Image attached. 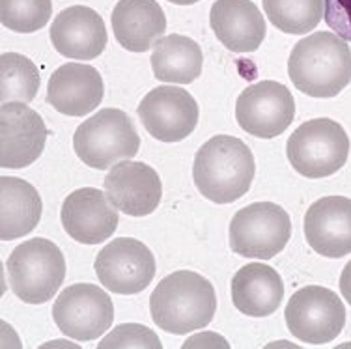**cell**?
Segmentation results:
<instances>
[{
    "label": "cell",
    "instance_id": "1",
    "mask_svg": "<svg viewBox=\"0 0 351 349\" xmlns=\"http://www.w3.org/2000/svg\"><path fill=\"white\" fill-rule=\"evenodd\" d=\"M254 155L243 141L217 134L195 155L193 180L200 195L215 204H232L249 193L254 180Z\"/></svg>",
    "mask_w": 351,
    "mask_h": 349
},
{
    "label": "cell",
    "instance_id": "2",
    "mask_svg": "<svg viewBox=\"0 0 351 349\" xmlns=\"http://www.w3.org/2000/svg\"><path fill=\"white\" fill-rule=\"evenodd\" d=\"M149 312L157 327L172 335L204 329L217 312L213 284L193 271H176L157 284L149 297Z\"/></svg>",
    "mask_w": 351,
    "mask_h": 349
},
{
    "label": "cell",
    "instance_id": "3",
    "mask_svg": "<svg viewBox=\"0 0 351 349\" xmlns=\"http://www.w3.org/2000/svg\"><path fill=\"white\" fill-rule=\"evenodd\" d=\"M288 75L299 92L335 97L351 82V49L338 34L316 32L291 51Z\"/></svg>",
    "mask_w": 351,
    "mask_h": 349
},
{
    "label": "cell",
    "instance_id": "4",
    "mask_svg": "<svg viewBox=\"0 0 351 349\" xmlns=\"http://www.w3.org/2000/svg\"><path fill=\"white\" fill-rule=\"evenodd\" d=\"M10 288L23 302L43 304L60 289L66 276L62 250L49 239L36 237L21 243L8 258Z\"/></svg>",
    "mask_w": 351,
    "mask_h": 349
},
{
    "label": "cell",
    "instance_id": "5",
    "mask_svg": "<svg viewBox=\"0 0 351 349\" xmlns=\"http://www.w3.org/2000/svg\"><path fill=\"white\" fill-rule=\"evenodd\" d=\"M141 139L133 121L120 108H103L84 120L73 134V149L86 167L107 170L125 159H133Z\"/></svg>",
    "mask_w": 351,
    "mask_h": 349
},
{
    "label": "cell",
    "instance_id": "6",
    "mask_svg": "<svg viewBox=\"0 0 351 349\" xmlns=\"http://www.w3.org/2000/svg\"><path fill=\"white\" fill-rule=\"evenodd\" d=\"M288 161L308 180L337 174L350 155V139L344 128L329 118H316L299 125L286 144Z\"/></svg>",
    "mask_w": 351,
    "mask_h": 349
},
{
    "label": "cell",
    "instance_id": "7",
    "mask_svg": "<svg viewBox=\"0 0 351 349\" xmlns=\"http://www.w3.org/2000/svg\"><path fill=\"white\" fill-rule=\"evenodd\" d=\"M228 235L236 254L271 260L290 241V215L273 202H256L237 211L230 222Z\"/></svg>",
    "mask_w": 351,
    "mask_h": 349
},
{
    "label": "cell",
    "instance_id": "8",
    "mask_svg": "<svg viewBox=\"0 0 351 349\" xmlns=\"http://www.w3.org/2000/svg\"><path fill=\"white\" fill-rule=\"evenodd\" d=\"M286 325L298 340L311 346L332 342L346 325L344 302L322 286L298 289L284 310Z\"/></svg>",
    "mask_w": 351,
    "mask_h": 349
},
{
    "label": "cell",
    "instance_id": "9",
    "mask_svg": "<svg viewBox=\"0 0 351 349\" xmlns=\"http://www.w3.org/2000/svg\"><path fill=\"white\" fill-rule=\"evenodd\" d=\"M53 320L66 336L90 342L105 335L114 322L112 299L94 284H73L54 301Z\"/></svg>",
    "mask_w": 351,
    "mask_h": 349
},
{
    "label": "cell",
    "instance_id": "10",
    "mask_svg": "<svg viewBox=\"0 0 351 349\" xmlns=\"http://www.w3.org/2000/svg\"><path fill=\"white\" fill-rule=\"evenodd\" d=\"M99 282L112 293L135 296L146 289L156 276V258L138 239H112L94 263Z\"/></svg>",
    "mask_w": 351,
    "mask_h": 349
},
{
    "label": "cell",
    "instance_id": "11",
    "mask_svg": "<svg viewBox=\"0 0 351 349\" xmlns=\"http://www.w3.org/2000/svg\"><path fill=\"white\" fill-rule=\"evenodd\" d=\"M295 118V101L288 88L275 81H262L243 90L236 103L239 128L258 139H275Z\"/></svg>",
    "mask_w": 351,
    "mask_h": 349
},
{
    "label": "cell",
    "instance_id": "12",
    "mask_svg": "<svg viewBox=\"0 0 351 349\" xmlns=\"http://www.w3.org/2000/svg\"><path fill=\"white\" fill-rule=\"evenodd\" d=\"M142 125L161 142L185 141L198 123L195 97L176 86H157L136 108Z\"/></svg>",
    "mask_w": 351,
    "mask_h": 349
},
{
    "label": "cell",
    "instance_id": "13",
    "mask_svg": "<svg viewBox=\"0 0 351 349\" xmlns=\"http://www.w3.org/2000/svg\"><path fill=\"white\" fill-rule=\"evenodd\" d=\"M47 142L41 116L25 103H2L0 107V167H30L40 159Z\"/></svg>",
    "mask_w": 351,
    "mask_h": 349
},
{
    "label": "cell",
    "instance_id": "14",
    "mask_svg": "<svg viewBox=\"0 0 351 349\" xmlns=\"http://www.w3.org/2000/svg\"><path fill=\"white\" fill-rule=\"evenodd\" d=\"M60 221L71 239L97 245L110 239L118 228V209L99 189L82 187L64 200Z\"/></svg>",
    "mask_w": 351,
    "mask_h": 349
},
{
    "label": "cell",
    "instance_id": "15",
    "mask_svg": "<svg viewBox=\"0 0 351 349\" xmlns=\"http://www.w3.org/2000/svg\"><path fill=\"white\" fill-rule=\"evenodd\" d=\"M105 195L116 209L129 217L152 215L161 204V178L144 163L120 161L103 182Z\"/></svg>",
    "mask_w": 351,
    "mask_h": 349
},
{
    "label": "cell",
    "instance_id": "16",
    "mask_svg": "<svg viewBox=\"0 0 351 349\" xmlns=\"http://www.w3.org/2000/svg\"><path fill=\"white\" fill-rule=\"evenodd\" d=\"M304 237L312 250L325 258L351 254V200L325 196L312 204L304 215Z\"/></svg>",
    "mask_w": 351,
    "mask_h": 349
},
{
    "label": "cell",
    "instance_id": "17",
    "mask_svg": "<svg viewBox=\"0 0 351 349\" xmlns=\"http://www.w3.org/2000/svg\"><path fill=\"white\" fill-rule=\"evenodd\" d=\"M101 15L88 6H71L56 15L51 27L53 47L71 60H94L107 47Z\"/></svg>",
    "mask_w": 351,
    "mask_h": 349
},
{
    "label": "cell",
    "instance_id": "18",
    "mask_svg": "<svg viewBox=\"0 0 351 349\" xmlns=\"http://www.w3.org/2000/svg\"><path fill=\"white\" fill-rule=\"evenodd\" d=\"M105 86L99 71L88 64L69 62L49 79L47 103L66 116H86L103 101Z\"/></svg>",
    "mask_w": 351,
    "mask_h": 349
},
{
    "label": "cell",
    "instance_id": "19",
    "mask_svg": "<svg viewBox=\"0 0 351 349\" xmlns=\"http://www.w3.org/2000/svg\"><path fill=\"white\" fill-rule=\"evenodd\" d=\"M210 25L232 53H254L265 38V19L252 0H217Z\"/></svg>",
    "mask_w": 351,
    "mask_h": 349
},
{
    "label": "cell",
    "instance_id": "20",
    "mask_svg": "<svg viewBox=\"0 0 351 349\" xmlns=\"http://www.w3.org/2000/svg\"><path fill=\"white\" fill-rule=\"evenodd\" d=\"M110 23L116 41L131 53L154 49L167 32V17L156 0H120Z\"/></svg>",
    "mask_w": 351,
    "mask_h": 349
},
{
    "label": "cell",
    "instance_id": "21",
    "mask_svg": "<svg viewBox=\"0 0 351 349\" xmlns=\"http://www.w3.org/2000/svg\"><path fill=\"white\" fill-rule=\"evenodd\" d=\"M284 297V282L277 271L263 263H247L232 278V301L241 314L265 317L275 314Z\"/></svg>",
    "mask_w": 351,
    "mask_h": 349
},
{
    "label": "cell",
    "instance_id": "22",
    "mask_svg": "<svg viewBox=\"0 0 351 349\" xmlns=\"http://www.w3.org/2000/svg\"><path fill=\"white\" fill-rule=\"evenodd\" d=\"M41 198L19 178H0V239L12 241L30 234L40 224Z\"/></svg>",
    "mask_w": 351,
    "mask_h": 349
},
{
    "label": "cell",
    "instance_id": "23",
    "mask_svg": "<svg viewBox=\"0 0 351 349\" xmlns=\"http://www.w3.org/2000/svg\"><path fill=\"white\" fill-rule=\"evenodd\" d=\"M202 49L182 34H170L157 41L152 53V69L162 82L189 84L202 73Z\"/></svg>",
    "mask_w": 351,
    "mask_h": 349
},
{
    "label": "cell",
    "instance_id": "24",
    "mask_svg": "<svg viewBox=\"0 0 351 349\" xmlns=\"http://www.w3.org/2000/svg\"><path fill=\"white\" fill-rule=\"evenodd\" d=\"M40 71L34 62L17 53L0 56V101L30 103L40 90Z\"/></svg>",
    "mask_w": 351,
    "mask_h": 349
},
{
    "label": "cell",
    "instance_id": "25",
    "mask_svg": "<svg viewBox=\"0 0 351 349\" xmlns=\"http://www.w3.org/2000/svg\"><path fill=\"white\" fill-rule=\"evenodd\" d=\"M267 19L284 34H306L325 15V0H263Z\"/></svg>",
    "mask_w": 351,
    "mask_h": 349
},
{
    "label": "cell",
    "instance_id": "26",
    "mask_svg": "<svg viewBox=\"0 0 351 349\" xmlns=\"http://www.w3.org/2000/svg\"><path fill=\"white\" fill-rule=\"evenodd\" d=\"M51 15V0H0V21L12 32H38L47 25Z\"/></svg>",
    "mask_w": 351,
    "mask_h": 349
},
{
    "label": "cell",
    "instance_id": "27",
    "mask_svg": "<svg viewBox=\"0 0 351 349\" xmlns=\"http://www.w3.org/2000/svg\"><path fill=\"white\" fill-rule=\"evenodd\" d=\"M99 349H128V348H136V349H161L162 344L157 338V335L148 327L138 325V323H123L118 325L110 335L103 338Z\"/></svg>",
    "mask_w": 351,
    "mask_h": 349
},
{
    "label": "cell",
    "instance_id": "28",
    "mask_svg": "<svg viewBox=\"0 0 351 349\" xmlns=\"http://www.w3.org/2000/svg\"><path fill=\"white\" fill-rule=\"evenodd\" d=\"M325 23L344 41H351V0H325Z\"/></svg>",
    "mask_w": 351,
    "mask_h": 349
},
{
    "label": "cell",
    "instance_id": "29",
    "mask_svg": "<svg viewBox=\"0 0 351 349\" xmlns=\"http://www.w3.org/2000/svg\"><path fill=\"white\" fill-rule=\"evenodd\" d=\"M228 348V344L224 338L217 335H211V333H206V335H198L195 338H191L187 342L183 344V349L187 348Z\"/></svg>",
    "mask_w": 351,
    "mask_h": 349
},
{
    "label": "cell",
    "instance_id": "30",
    "mask_svg": "<svg viewBox=\"0 0 351 349\" xmlns=\"http://www.w3.org/2000/svg\"><path fill=\"white\" fill-rule=\"evenodd\" d=\"M340 291L346 301L351 304V262L346 265L342 276H340Z\"/></svg>",
    "mask_w": 351,
    "mask_h": 349
},
{
    "label": "cell",
    "instance_id": "31",
    "mask_svg": "<svg viewBox=\"0 0 351 349\" xmlns=\"http://www.w3.org/2000/svg\"><path fill=\"white\" fill-rule=\"evenodd\" d=\"M172 4H178V6H191V4H196L198 0H169Z\"/></svg>",
    "mask_w": 351,
    "mask_h": 349
}]
</instances>
